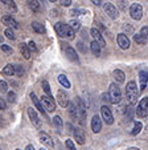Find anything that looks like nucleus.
Wrapping results in <instances>:
<instances>
[{
	"mask_svg": "<svg viewBox=\"0 0 148 150\" xmlns=\"http://www.w3.org/2000/svg\"><path fill=\"white\" fill-rule=\"evenodd\" d=\"M41 104L44 106V109L46 112H54L56 110V104H54L53 98L52 97H48V96H42L41 97Z\"/></svg>",
	"mask_w": 148,
	"mask_h": 150,
	"instance_id": "39448f33",
	"label": "nucleus"
},
{
	"mask_svg": "<svg viewBox=\"0 0 148 150\" xmlns=\"http://www.w3.org/2000/svg\"><path fill=\"white\" fill-rule=\"evenodd\" d=\"M90 49H91V52H93V54H94V56H97V57L101 56V53H102V47L99 45L97 41H94V40H93V41L90 42Z\"/></svg>",
	"mask_w": 148,
	"mask_h": 150,
	"instance_id": "6ab92c4d",
	"label": "nucleus"
},
{
	"mask_svg": "<svg viewBox=\"0 0 148 150\" xmlns=\"http://www.w3.org/2000/svg\"><path fill=\"white\" fill-rule=\"evenodd\" d=\"M90 33H91V36H93V39H94V41H97L98 44L102 47V48H103V47H106V41H105L103 36H102V33L98 31L97 28H91Z\"/></svg>",
	"mask_w": 148,
	"mask_h": 150,
	"instance_id": "f8f14e48",
	"label": "nucleus"
},
{
	"mask_svg": "<svg viewBox=\"0 0 148 150\" xmlns=\"http://www.w3.org/2000/svg\"><path fill=\"white\" fill-rule=\"evenodd\" d=\"M91 129L95 134L102 130V120H101V117L97 116V114L91 118Z\"/></svg>",
	"mask_w": 148,
	"mask_h": 150,
	"instance_id": "ddd939ff",
	"label": "nucleus"
},
{
	"mask_svg": "<svg viewBox=\"0 0 148 150\" xmlns=\"http://www.w3.org/2000/svg\"><path fill=\"white\" fill-rule=\"evenodd\" d=\"M0 91H1V92H7V91H8V84H7L6 81H3V80H0Z\"/></svg>",
	"mask_w": 148,
	"mask_h": 150,
	"instance_id": "e433bc0d",
	"label": "nucleus"
},
{
	"mask_svg": "<svg viewBox=\"0 0 148 150\" xmlns=\"http://www.w3.org/2000/svg\"><path fill=\"white\" fill-rule=\"evenodd\" d=\"M16 150H20V149H16Z\"/></svg>",
	"mask_w": 148,
	"mask_h": 150,
	"instance_id": "864d4df0",
	"label": "nucleus"
},
{
	"mask_svg": "<svg viewBox=\"0 0 148 150\" xmlns=\"http://www.w3.org/2000/svg\"><path fill=\"white\" fill-rule=\"evenodd\" d=\"M7 98H8V102H15L16 101V93H15V92H8V93H7Z\"/></svg>",
	"mask_w": 148,
	"mask_h": 150,
	"instance_id": "f704fd0d",
	"label": "nucleus"
},
{
	"mask_svg": "<svg viewBox=\"0 0 148 150\" xmlns=\"http://www.w3.org/2000/svg\"><path fill=\"white\" fill-rule=\"evenodd\" d=\"M15 74L19 77H21L24 74V68L21 65H15Z\"/></svg>",
	"mask_w": 148,
	"mask_h": 150,
	"instance_id": "473e14b6",
	"label": "nucleus"
},
{
	"mask_svg": "<svg viewBox=\"0 0 148 150\" xmlns=\"http://www.w3.org/2000/svg\"><path fill=\"white\" fill-rule=\"evenodd\" d=\"M54 29H56L57 35L61 37H65V39H69V40L74 37V31L69 27V24H64L61 21H58L54 25Z\"/></svg>",
	"mask_w": 148,
	"mask_h": 150,
	"instance_id": "f03ea898",
	"label": "nucleus"
},
{
	"mask_svg": "<svg viewBox=\"0 0 148 150\" xmlns=\"http://www.w3.org/2000/svg\"><path fill=\"white\" fill-rule=\"evenodd\" d=\"M140 35H142L143 37H145V39L148 40V27H143L142 31H140Z\"/></svg>",
	"mask_w": 148,
	"mask_h": 150,
	"instance_id": "4c0bfd02",
	"label": "nucleus"
},
{
	"mask_svg": "<svg viewBox=\"0 0 148 150\" xmlns=\"http://www.w3.org/2000/svg\"><path fill=\"white\" fill-rule=\"evenodd\" d=\"M139 92L137 91V85L135 81H130L126 86V97L127 101L130 102V105H135L137 101V96H139Z\"/></svg>",
	"mask_w": 148,
	"mask_h": 150,
	"instance_id": "f257e3e1",
	"label": "nucleus"
},
{
	"mask_svg": "<svg viewBox=\"0 0 148 150\" xmlns=\"http://www.w3.org/2000/svg\"><path fill=\"white\" fill-rule=\"evenodd\" d=\"M28 48H29V51H33V52L37 51V47H36V44H34L33 41H29L28 42Z\"/></svg>",
	"mask_w": 148,
	"mask_h": 150,
	"instance_id": "ea45409f",
	"label": "nucleus"
},
{
	"mask_svg": "<svg viewBox=\"0 0 148 150\" xmlns=\"http://www.w3.org/2000/svg\"><path fill=\"white\" fill-rule=\"evenodd\" d=\"M3 74H6V76H13L15 74V65H11V64H8V65L4 67L3 69Z\"/></svg>",
	"mask_w": 148,
	"mask_h": 150,
	"instance_id": "bb28decb",
	"label": "nucleus"
},
{
	"mask_svg": "<svg viewBox=\"0 0 148 150\" xmlns=\"http://www.w3.org/2000/svg\"><path fill=\"white\" fill-rule=\"evenodd\" d=\"M112 77H114L115 82H118V84H122V82H124V80H126V74H124L123 71H120V69H115V71L112 72Z\"/></svg>",
	"mask_w": 148,
	"mask_h": 150,
	"instance_id": "f3484780",
	"label": "nucleus"
},
{
	"mask_svg": "<svg viewBox=\"0 0 148 150\" xmlns=\"http://www.w3.org/2000/svg\"><path fill=\"white\" fill-rule=\"evenodd\" d=\"M60 4L64 7H69L72 4V0H60Z\"/></svg>",
	"mask_w": 148,
	"mask_h": 150,
	"instance_id": "79ce46f5",
	"label": "nucleus"
},
{
	"mask_svg": "<svg viewBox=\"0 0 148 150\" xmlns=\"http://www.w3.org/2000/svg\"><path fill=\"white\" fill-rule=\"evenodd\" d=\"M65 145H66V147H67L69 150H77V149H76V146H74V142H73L72 139H66Z\"/></svg>",
	"mask_w": 148,
	"mask_h": 150,
	"instance_id": "c9c22d12",
	"label": "nucleus"
},
{
	"mask_svg": "<svg viewBox=\"0 0 148 150\" xmlns=\"http://www.w3.org/2000/svg\"><path fill=\"white\" fill-rule=\"evenodd\" d=\"M57 101H58V105L61 108L69 106V96H67L66 92H64V89H60L57 92Z\"/></svg>",
	"mask_w": 148,
	"mask_h": 150,
	"instance_id": "6e6552de",
	"label": "nucleus"
},
{
	"mask_svg": "<svg viewBox=\"0 0 148 150\" xmlns=\"http://www.w3.org/2000/svg\"><path fill=\"white\" fill-rule=\"evenodd\" d=\"M109 101L111 104H119L120 100H122V92H120V88L116 85V82H112L109 86Z\"/></svg>",
	"mask_w": 148,
	"mask_h": 150,
	"instance_id": "7ed1b4c3",
	"label": "nucleus"
},
{
	"mask_svg": "<svg viewBox=\"0 0 148 150\" xmlns=\"http://www.w3.org/2000/svg\"><path fill=\"white\" fill-rule=\"evenodd\" d=\"M69 27L74 32H76V31H78V29L81 28V23H79L78 20H74V19H73V20H70V21H69Z\"/></svg>",
	"mask_w": 148,
	"mask_h": 150,
	"instance_id": "c756f323",
	"label": "nucleus"
},
{
	"mask_svg": "<svg viewBox=\"0 0 148 150\" xmlns=\"http://www.w3.org/2000/svg\"><path fill=\"white\" fill-rule=\"evenodd\" d=\"M1 41H3V37H1V36H0V42H1Z\"/></svg>",
	"mask_w": 148,
	"mask_h": 150,
	"instance_id": "8fccbe9b",
	"label": "nucleus"
},
{
	"mask_svg": "<svg viewBox=\"0 0 148 150\" xmlns=\"http://www.w3.org/2000/svg\"><path fill=\"white\" fill-rule=\"evenodd\" d=\"M101 114H102V120H103L107 125H111L112 122H114V116H112V113H111L109 106L103 105L101 108Z\"/></svg>",
	"mask_w": 148,
	"mask_h": 150,
	"instance_id": "0eeeda50",
	"label": "nucleus"
},
{
	"mask_svg": "<svg viewBox=\"0 0 148 150\" xmlns=\"http://www.w3.org/2000/svg\"><path fill=\"white\" fill-rule=\"evenodd\" d=\"M90 1H91L94 6H101L102 4V0H90Z\"/></svg>",
	"mask_w": 148,
	"mask_h": 150,
	"instance_id": "a18cd8bd",
	"label": "nucleus"
},
{
	"mask_svg": "<svg viewBox=\"0 0 148 150\" xmlns=\"http://www.w3.org/2000/svg\"><path fill=\"white\" fill-rule=\"evenodd\" d=\"M65 53H66L67 59H69L70 61L78 62V56H77V52L74 51V48H72V47H66V48H65Z\"/></svg>",
	"mask_w": 148,
	"mask_h": 150,
	"instance_id": "a211bd4d",
	"label": "nucleus"
},
{
	"mask_svg": "<svg viewBox=\"0 0 148 150\" xmlns=\"http://www.w3.org/2000/svg\"><path fill=\"white\" fill-rule=\"evenodd\" d=\"M69 114L73 120H77V106H76L74 102L69 104Z\"/></svg>",
	"mask_w": 148,
	"mask_h": 150,
	"instance_id": "c85d7f7f",
	"label": "nucleus"
},
{
	"mask_svg": "<svg viewBox=\"0 0 148 150\" xmlns=\"http://www.w3.org/2000/svg\"><path fill=\"white\" fill-rule=\"evenodd\" d=\"M28 116H29L31 122L34 125V126H36V127L41 126V118H40V116L37 114V112L34 110L33 108H28Z\"/></svg>",
	"mask_w": 148,
	"mask_h": 150,
	"instance_id": "9d476101",
	"label": "nucleus"
},
{
	"mask_svg": "<svg viewBox=\"0 0 148 150\" xmlns=\"http://www.w3.org/2000/svg\"><path fill=\"white\" fill-rule=\"evenodd\" d=\"M78 48L81 49L82 52H86V47H83V42H81V41L78 42Z\"/></svg>",
	"mask_w": 148,
	"mask_h": 150,
	"instance_id": "c03bdc74",
	"label": "nucleus"
},
{
	"mask_svg": "<svg viewBox=\"0 0 148 150\" xmlns=\"http://www.w3.org/2000/svg\"><path fill=\"white\" fill-rule=\"evenodd\" d=\"M103 9H105V12H106V13L109 15L112 20H115V19H118V17H119V12H118L116 7L112 6L111 3H105Z\"/></svg>",
	"mask_w": 148,
	"mask_h": 150,
	"instance_id": "1a4fd4ad",
	"label": "nucleus"
},
{
	"mask_svg": "<svg viewBox=\"0 0 148 150\" xmlns=\"http://www.w3.org/2000/svg\"><path fill=\"white\" fill-rule=\"evenodd\" d=\"M28 7L32 9V12H39L40 11V3L37 0H27Z\"/></svg>",
	"mask_w": 148,
	"mask_h": 150,
	"instance_id": "393cba45",
	"label": "nucleus"
},
{
	"mask_svg": "<svg viewBox=\"0 0 148 150\" xmlns=\"http://www.w3.org/2000/svg\"><path fill=\"white\" fill-rule=\"evenodd\" d=\"M4 109H7V104L3 98H0V110H4Z\"/></svg>",
	"mask_w": 148,
	"mask_h": 150,
	"instance_id": "37998d69",
	"label": "nucleus"
},
{
	"mask_svg": "<svg viewBox=\"0 0 148 150\" xmlns=\"http://www.w3.org/2000/svg\"><path fill=\"white\" fill-rule=\"evenodd\" d=\"M74 138H76V141L78 142L79 145L85 144V134L82 133L81 129H74Z\"/></svg>",
	"mask_w": 148,
	"mask_h": 150,
	"instance_id": "412c9836",
	"label": "nucleus"
},
{
	"mask_svg": "<svg viewBox=\"0 0 148 150\" xmlns=\"http://www.w3.org/2000/svg\"><path fill=\"white\" fill-rule=\"evenodd\" d=\"M4 35H6L7 39H11V40H13L15 37H16L15 36V33H13V31H12L11 28H7L6 31H4Z\"/></svg>",
	"mask_w": 148,
	"mask_h": 150,
	"instance_id": "72a5a7b5",
	"label": "nucleus"
},
{
	"mask_svg": "<svg viewBox=\"0 0 148 150\" xmlns=\"http://www.w3.org/2000/svg\"><path fill=\"white\" fill-rule=\"evenodd\" d=\"M32 29H33L36 33H44L45 32V27L42 25L41 23H39V21H33V23H32Z\"/></svg>",
	"mask_w": 148,
	"mask_h": 150,
	"instance_id": "b1692460",
	"label": "nucleus"
},
{
	"mask_svg": "<svg viewBox=\"0 0 148 150\" xmlns=\"http://www.w3.org/2000/svg\"><path fill=\"white\" fill-rule=\"evenodd\" d=\"M31 100H32V101H33L34 106H36V108L39 109V110L41 112L42 114H45V109H44V106H42V105H41V102L39 101V98H37V97H36V94H34V93H31Z\"/></svg>",
	"mask_w": 148,
	"mask_h": 150,
	"instance_id": "5701e85b",
	"label": "nucleus"
},
{
	"mask_svg": "<svg viewBox=\"0 0 148 150\" xmlns=\"http://www.w3.org/2000/svg\"><path fill=\"white\" fill-rule=\"evenodd\" d=\"M136 116L139 118H144V117H148V97H144V98L140 100V102L137 104V108L135 110Z\"/></svg>",
	"mask_w": 148,
	"mask_h": 150,
	"instance_id": "20e7f679",
	"label": "nucleus"
},
{
	"mask_svg": "<svg viewBox=\"0 0 148 150\" xmlns=\"http://www.w3.org/2000/svg\"><path fill=\"white\" fill-rule=\"evenodd\" d=\"M128 150H140V149H137V147H130Z\"/></svg>",
	"mask_w": 148,
	"mask_h": 150,
	"instance_id": "09e8293b",
	"label": "nucleus"
},
{
	"mask_svg": "<svg viewBox=\"0 0 148 150\" xmlns=\"http://www.w3.org/2000/svg\"><path fill=\"white\" fill-rule=\"evenodd\" d=\"M70 15H72V16H78L79 11H78V9H73V11H70Z\"/></svg>",
	"mask_w": 148,
	"mask_h": 150,
	"instance_id": "49530a36",
	"label": "nucleus"
},
{
	"mask_svg": "<svg viewBox=\"0 0 148 150\" xmlns=\"http://www.w3.org/2000/svg\"><path fill=\"white\" fill-rule=\"evenodd\" d=\"M49 1H52V3H54V1H57V0H49Z\"/></svg>",
	"mask_w": 148,
	"mask_h": 150,
	"instance_id": "3c124183",
	"label": "nucleus"
},
{
	"mask_svg": "<svg viewBox=\"0 0 148 150\" xmlns=\"http://www.w3.org/2000/svg\"><path fill=\"white\" fill-rule=\"evenodd\" d=\"M134 41L137 42V44H140V45H144L145 42H147V39L145 37H143L142 35H134Z\"/></svg>",
	"mask_w": 148,
	"mask_h": 150,
	"instance_id": "7c9ffc66",
	"label": "nucleus"
},
{
	"mask_svg": "<svg viewBox=\"0 0 148 150\" xmlns=\"http://www.w3.org/2000/svg\"><path fill=\"white\" fill-rule=\"evenodd\" d=\"M20 52H21V54L24 56V59H27V60L31 59V51H29V48H28V44L21 42V44H20Z\"/></svg>",
	"mask_w": 148,
	"mask_h": 150,
	"instance_id": "aec40b11",
	"label": "nucleus"
},
{
	"mask_svg": "<svg viewBox=\"0 0 148 150\" xmlns=\"http://www.w3.org/2000/svg\"><path fill=\"white\" fill-rule=\"evenodd\" d=\"M39 138H40V142H41V144H44L46 147H49V149H53V147H54V142H53V139H52V137H51V136H48L46 133L41 132V133L39 134Z\"/></svg>",
	"mask_w": 148,
	"mask_h": 150,
	"instance_id": "9b49d317",
	"label": "nucleus"
},
{
	"mask_svg": "<svg viewBox=\"0 0 148 150\" xmlns=\"http://www.w3.org/2000/svg\"><path fill=\"white\" fill-rule=\"evenodd\" d=\"M139 81H140V92H143L148 84V72L147 71L139 72Z\"/></svg>",
	"mask_w": 148,
	"mask_h": 150,
	"instance_id": "dca6fc26",
	"label": "nucleus"
},
{
	"mask_svg": "<svg viewBox=\"0 0 148 150\" xmlns=\"http://www.w3.org/2000/svg\"><path fill=\"white\" fill-rule=\"evenodd\" d=\"M42 89H44V92L46 93V96H48V97H52L51 85H49V82H48V81H42Z\"/></svg>",
	"mask_w": 148,
	"mask_h": 150,
	"instance_id": "2f4dec72",
	"label": "nucleus"
},
{
	"mask_svg": "<svg viewBox=\"0 0 148 150\" xmlns=\"http://www.w3.org/2000/svg\"><path fill=\"white\" fill-rule=\"evenodd\" d=\"M58 82L64 86V88H66V89L70 88V81L67 80V77L65 76V74H60L58 76Z\"/></svg>",
	"mask_w": 148,
	"mask_h": 150,
	"instance_id": "a878e982",
	"label": "nucleus"
},
{
	"mask_svg": "<svg viewBox=\"0 0 148 150\" xmlns=\"http://www.w3.org/2000/svg\"><path fill=\"white\" fill-rule=\"evenodd\" d=\"M1 21H3V24L4 25H7V27H11V28H20L19 23H17L12 16H9V15L1 17Z\"/></svg>",
	"mask_w": 148,
	"mask_h": 150,
	"instance_id": "2eb2a0df",
	"label": "nucleus"
},
{
	"mask_svg": "<svg viewBox=\"0 0 148 150\" xmlns=\"http://www.w3.org/2000/svg\"><path fill=\"white\" fill-rule=\"evenodd\" d=\"M40 150H45V149H42V147H41V149H40Z\"/></svg>",
	"mask_w": 148,
	"mask_h": 150,
	"instance_id": "603ef678",
	"label": "nucleus"
},
{
	"mask_svg": "<svg viewBox=\"0 0 148 150\" xmlns=\"http://www.w3.org/2000/svg\"><path fill=\"white\" fill-rule=\"evenodd\" d=\"M25 150H34L33 145H28V146H27V147H25Z\"/></svg>",
	"mask_w": 148,
	"mask_h": 150,
	"instance_id": "de8ad7c7",
	"label": "nucleus"
},
{
	"mask_svg": "<svg viewBox=\"0 0 148 150\" xmlns=\"http://www.w3.org/2000/svg\"><path fill=\"white\" fill-rule=\"evenodd\" d=\"M116 40H118V44H119V47L122 49H128L130 48V44H131V42H130V39L124 33L118 35Z\"/></svg>",
	"mask_w": 148,
	"mask_h": 150,
	"instance_id": "4468645a",
	"label": "nucleus"
},
{
	"mask_svg": "<svg viewBox=\"0 0 148 150\" xmlns=\"http://www.w3.org/2000/svg\"><path fill=\"white\" fill-rule=\"evenodd\" d=\"M1 3L4 4V7H6L8 11H11V12L17 11V7H16V4H15L13 0H1Z\"/></svg>",
	"mask_w": 148,
	"mask_h": 150,
	"instance_id": "4be33fe9",
	"label": "nucleus"
},
{
	"mask_svg": "<svg viewBox=\"0 0 148 150\" xmlns=\"http://www.w3.org/2000/svg\"><path fill=\"white\" fill-rule=\"evenodd\" d=\"M130 15L134 20H140L143 16V7L137 3H134L130 8Z\"/></svg>",
	"mask_w": 148,
	"mask_h": 150,
	"instance_id": "423d86ee",
	"label": "nucleus"
},
{
	"mask_svg": "<svg viewBox=\"0 0 148 150\" xmlns=\"http://www.w3.org/2000/svg\"><path fill=\"white\" fill-rule=\"evenodd\" d=\"M53 122L57 125V126H62V120H61V117H60V116H56V117H54V118H53Z\"/></svg>",
	"mask_w": 148,
	"mask_h": 150,
	"instance_id": "58836bf2",
	"label": "nucleus"
},
{
	"mask_svg": "<svg viewBox=\"0 0 148 150\" xmlns=\"http://www.w3.org/2000/svg\"><path fill=\"white\" fill-rule=\"evenodd\" d=\"M1 49H3L6 53H12V48H11V47H8V45H6V44H3V45H1Z\"/></svg>",
	"mask_w": 148,
	"mask_h": 150,
	"instance_id": "a19ab883",
	"label": "nucleus"
},
{
	"mask_svg": "<svg viewBox=\"0 0 148 150\" xmlns=\"http://www.w3.org/2000/svg\"><path fill=\"white\" fill-rule=\"evenodd\" d=\"M142 127H143L142 122L136 121L134 124V127H132V130H131V134H132V136H136V134H139L140 132H142Z\"/></svg>",
	"mask_w": 148,
	"mask_h": 150,
	"instance_id": "cd10ccee",
	"label": "nucleus"
}]
</instances>
